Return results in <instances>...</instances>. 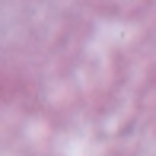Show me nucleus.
Wrapping results in <instances>:
<instances>
[]
</instances>
